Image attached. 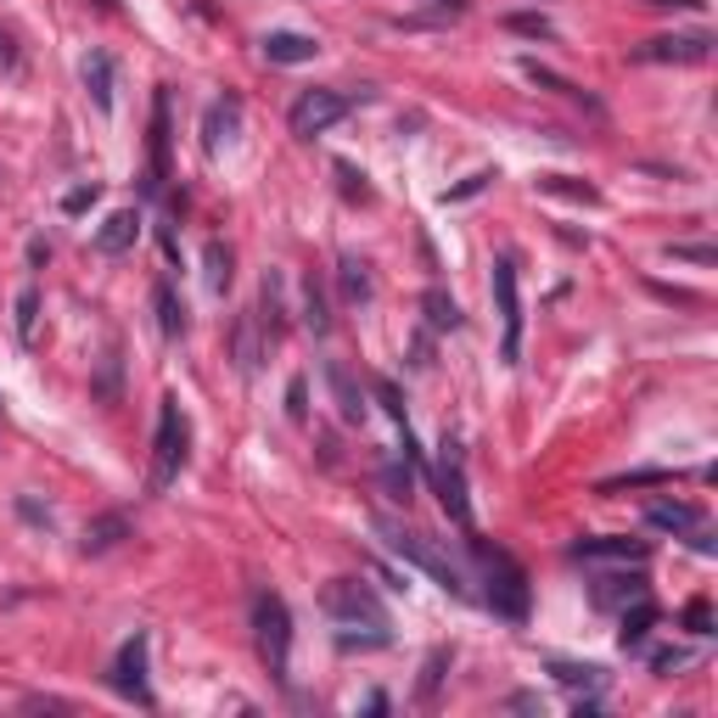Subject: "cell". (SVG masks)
<instances>
[{
	"label": "cell",
	"mask_w": 718,
	"mask_h": 718,
	"mask_svg": "<svg viewBox=\"0 0 718 718\" xmlns=\"http://www.w3.org/2000/svg\"><path fill=\"white\" fill-rule=\"evenodd\" d=\"M376 399L387 405V415H394V421H399V427H410V421H405V399H399V387H394V382H387V376H376Z\"/></svg>",
	"instance_id": "8d00e7d4"
},
{
	"label": "cell",
	"mask_w": 718,
	"mask_h": 718,
	"mask_svg": "<svg viewBox=\"0 0 718 718\" xmlns=\"http://www.w3.org/2000/svg\"><path fill=\"white\" fill-rule=\"evenodd\" d=\"M382 483H387V495H394V500H410L415 495V472L410 466H387Z\"/></svg>",
	"instance_id": "836d02e7"
},
{
	"label": "cell",
	"mask_w": 718,
	"mask_h": 718,
	"mask_svg": "<svg viewBox=\"0 0 718 718\" xmlns=\"http://www.w3.org/2000/svg\"><path fill=\"white\" fill-rule=\"evenodd\" d=\"M674 258H684V265H713V247H702V242H674Z\"/></svg>",
	"instance_id": "7bdbcfd3"
},
{
	"label": "cell",
	"mask_w": 718,
	"mask_h": 718,
	"mask_svg": "<svg viewBox=\"0 0 718 718\" xmlns=\"http://www.w3.org/2000/svg\"><path fill=\"white\" fill-rule=\"evenodd\" d=\"M713 56V35H657L634 46V62H674V68H696Z\"/></svg>",
	"instance_id": "8fae6325"
},
{
	"label": "cell",
	"mask_w": 718,
	"mask_h": 718,
	"mask_svg": "<svg viewBox=\"0 0 718 718\" xmlns=\"http://www.w3.org/2000/svg\"><path fill=\"white\" fill-rule=\"evenodd\" d=\"M0 68H17V46H12V35H7V28H0Z\"/></svg>",
	"instance_id": "f6af8a7d"
},
{
	"label": "cell",
	"mask_w": 718,
	"mask_h": 718,
	"mask_svg": "<svg viewBox=\"0 0 718 718\" xmlns=\"http://www.w3.org/2000/svg\"><path fill=\"white\" fill-rule=\"evenodd\" d=\"M85 90H90V102L113 113V56L107 51H90L85 56Z\"/></svg>",
	"instance_id": "7402d4cb"
},
{
	"label": "cell",
	"mask_w": 718,
	"mask_h": 718,
	"mask_svg": "<svg viewBox=\"0 0 718 718\" xmlns=\"http://www.w3.org/2000/svg\"><path fill=\"white\" fill-rule=\"evenodd\" d=\"M376 534L387 539V550H394V556L399 562H410V567H421V573H427V578H438L444 584V590L449 595H466V578H461V567H454L449 556H444V550L427 539V534H415V528H405V522H376Z\"/></svg>",
	"instance_id": "277c9868"
},
{
	"label": "cell",
	"mask_w": 718,
	"mask_h": 718,
	"mask_svg": "<svg viewBox=\"0 0 718 718\" xmlns=\"http://www.w3.org/2000/svg\"><path fill=\"white\" fill-rule=\"evenodd\" d=\"M146 146H152V169H146V197H157L163 191V180H169V90H157L152 95V136H146Z\"/></svg>",
	"instance_id": "7c38bea8"
},
{
	"label": "cell",
	"mask_w": 718,
	"mask_h": 718,
	"mask_svg": "<svg viewBox=\"0 0 718 718\" xmlns=\"http://www.w3.org/2000/svg\"><path fill=\"white\" fill-rule=\"evenodd\" d=\"M421 309H427V325H433V332H461V320H466L461 304H454L444 286H433L427 298H421Z\"/></svg>",
	"instance_id": "d4e9b609"
},
{
	"label": "cell",
	"mask_w": 718,
	"mask_h": 718,
	"mask_svg": "<svg viewBox=\"0 0 718 718\" xmlns=\"http://www.w3.org/2000/svg\"><path fill=\"white\" fill-rule=\"evenodd\" d=\"M46 258H51V247L35 236V242H28V265H46Z\"/></svg>",
	"instance_id": "bcb514c9"
},
{
	"label": "cell",
	"mask_w": 718,
	"mask_h": 718,
	"mask_svg": "<svg viewBox=\"0 0 718 718\" xmlns=\"http://www.w3.org/2000/svg\"><path fill=\"white\" fill-rule=\"evenodd\" d=\"M691 663V651L684 645H668V651H657V657H651V674H674V668H684Z\"/></svg>",
	"instance_id": "ab89813d"
},
{
	"label": "cell",
	"mask_w": 718,
	"mask_h": 718,
	"mask_svg": "<svg viewBox=\"0 0 718 718\" xmlns=\"http://www.w3.org/2000/svg\"><path fill=\"white\" fill-rule=\"evenodd\" d=\"M590 595H595V606H629V601L645 595V578H640V567H634V578H629V567L624 573H601Z\"/></svg>",
	"instance_id": "ac0fdd59"
},
{
	"label": "cell",
	"mask_w": 718,
	"mask_h": 718,
	"mask_svg": "<svg viewBox=\"0 0 718 718\" xmlns=\"http://www.w3.org/2000/svg\"><path fill=\"white\" fill-rule=\"evenodd\" d=\"M185 454H191V421L180 410V399H163L157 405V433H152V472H146V495H163L180 466H185Z\"/></svg>",
	"instance_id": "7a4b0ae2"
},
{
	"label": "cell",
	"mask_w": 718,
	"mask_h": 718,
	"mask_svg": "<svg viewBox=\"0 0 718 718\" xmlns=\"http://www.w3.org/2000/svg\"><path fill=\"white\" fill-rule=\"evenodd\" d=\"M337 180H343L348 203H371V185H366V175H354V163H337Z\"/></svg>",
	"instance_id": "d6a6232c"
},
{
	"label": "cell",
	"mask_w": 718,
	"mask_h": 718,
	"mask_svg": "<svg viewBox=\"0 0 718 718\" xmlns=\"http://www.w3.org/2000/svg\"><path fill=\"white\" fill-rule=\"evenodd\" d=\"M17 511H23L28 522H35V528H51V522H56V516H51V505H40L35 495H17Z\"/></svg>",
	"instance_id": "b9f144b4"
},
{
	"label": "cell",
	"mask_w": 718,
	"mask_h": 718,
	"mask_svg": "<svg viewBox=\"0 0 718 718\" xmlns=\"http://www.w3.org/2000/svg\"><path fill=\"white\" fill-rule=\"evenodd\" d=\"M488 180H495V169H477L472 180H461V185H454V191H444V203H466V197H477V191H483Z\"/></svg>",
	"instance_id": "74e56055"
},
{
	"label": "cell",
	"mask_w": 718,
	"mask_h": 718,
	"mask_svg": "<svg viewBox=\"0 0 718 718\" xmlns=\"http://www.w3.org/2000/svg\"><path fill=\"white\" fill-rule=\"evenodd\" d=\"M35 315H40V286L28 281V286L17 292V337H23V343L35 337Z\"/></svg>",
	"instance_id": "f546056e"
},
{
	"label": "cell",
	"mask_w": 718,
	"mask_h": 718,
	"mask_svg": "<svg viewBox=\"0 0 718 718\" xmlns=\"http://www.w3.org/2000/svg\"><path fill=\"white\" fill-rule=\"evenodd\" d=\"M107 684L118 696H129V702H141V707H152L157 696H152V684H146V634H129L124 645H118V657H113V674H107Z\"/></svg>",
	"instance_id": "9c48e42d"
},
{
	"label": "cell",
	"mask_w": 718,
	"mask_h": 718,
	"mask_svg": "<svg viewBox=\"0 0 718 718\" xmlns=\"http://www.w3.org/2000/svg\"><path fill=\"white\" fill-rule=\"evenodd\" d=\"M522 74H528L534 85H544V90H562V95H573V102H584V90H578V85H567L562 74H550V68H539V62H522Z\"/></svg>",
	"instance_id": "1f68e13d"
},
{
	"label": "cell",
	"mask_w": 718,
	"mask_h": 718,
	"mask_svg": "<svg viewBox=\"0 0 718 718\" xmlns=\"http://www.w3.org/2000/svg\"><path fill=\"white\" fill-rule=\"evenodd\" d=\"M304 325H309V332H332V315H325V292H320L315 275L304 281Z\"/></svg>",
	"instance_id": "83f0119b"
},
{
	"label": "cell",
	"mask_w": 718,
	"mask_h": 718,
	"mask_svg": "<svg viewBox=\"0 0 718 718\" xmlns=\"http://www.w3.org/2000/svg\"><path fill=\"white\" fill-rule=\"evenodd\" d=\"M325 382H332V399H337L343 421H366V399H359V387H354L343 359H325Z\"/></svg>",
	"instance_id": "ffe728a7"
},
{
	"label": "cell",
	"mask_w": 718,
	"mask_h": 718,
	"mask_svg": "<svg viewBox=\"0 0 718 718\" xmlns=\"http://www.w3.org/2000/svg\"><path fill=\"white\" fill-rule=\"evenodd\" d=\"M118 539H129V516H118V511H107V516H95V522H90V528H85V539H79V550H85V556H107V550H113Z\"/></svg>",
	"instance_id": "d6986e66"
},
{
	"label": "cell",
	"mask_w": 718,
	"mask_h": 718,
	"mask_svg": "<svg viewBox=\"0 0 718 718\" xmlns=\"http://www.w3.org/2000/svg\"><path fill=\"white\" fill-rule=\"evenodd\" d=\"M550 674H556L562 684H573V691H578V684H584V691H601V684H606V668H595V663H550Z\"/></svg>",
	"instance_id": "4316f807"
},
{
	"label": "cell",
	"mask_w": 718,
	"mask_h": 718,
	"mask_svg": "<svg viewBox=\"0 0 718 718\" xmlns=\"http://www.w3.org/2000/svg\"><path fill=\"white\" fill-rule=\"evenodd\" d=\"M472 550H477V562H483V584H488V606H495L500 617H511V624H522L528 617V573H522V562L511 556V550H500V544H483V539H472Z\"/></svg>",
	"instance_id": "6da1fadb"
},
{
	"label": "cell",
	"mask_w": 718,
	"mask_h": 718,
	"mask_svg": "<svg viewBox=\"0 0 718 718\" xmlns=\"http://www.w3.org/2000/svg\"><path fill=\"white\" fill-rule=\"evenodd\" d=\"M684 629H691V634H713V606L691 601V606H684Z\"/></svg>",
	"instance_id": "f35d334b"
},
{
	"label": "cell",
	"mask_w": 718,
	"mask_h": 718,
	"mask_svg": "<svg viewBox=\"0 0 718 718\" xmlns=\"http://www.w3.org/2000/svg\"><path fill=\"white\" fill-rule=\"evenodd\" d=\"M444 663H449V651H433L427 657V674H421V702H427L438 691V679H444Z\"/></svg>",
	"instance_id": "60d3db41"
},
{
	"label": "cell",
	"mask_w": 718,
	"mask_h": 718,
	"mask_svg": "<svg viewBox=\"0 0 718 718\" xmlns=\"http://www.w3.org/2000/svg\"><path fill=\"white\" fill-rule=\"evenodd\" d=\"M651 7H702V0H651Z\"/></svg>",
	"instance_id": "7dc6e473"
},
{
	"label": "cell",
	"mask_w": 718,
	"mask_h": 718,
	"mask_svg": "<svg viewBox=\"0 0 718 718\" xmlns=\"http://www.w3.org/2000/svg\"><path fill=\"white\" fill-rule=\"evenodd\" d=\"M337 286H343L348 304H371V265H366V258H354V253H343L337 258Z\"/></svg>",
	"instance_id": "603a6c76"
},
{
	"label": "cell",
	"mask_w": 718,
	"mask_h": 718,
	"mask_svg": "<svg viewBox=\"0 0 718 718\" xmlns=\"http://www.w3.org/2000/svg\"><path fill=\"white\" fill-rule=\"evenodd\" d=\"M348 107H354V95H348V90H325V85H315V90H304L298 102H292L286 124H292V136L315 141V136H325V129H332L337 118H348Z\"/></svg>",
	"instance_id": "8992f818"
},
{
	"label": "cell",
	"mask_w": 718,
	"mask_h": 718,
	"mask_svg": "<svg viewBox=\"0 0 718 718\" xmlns=\"http://www.w3.org/2000/svg\"><path fill=\"white\" fill-rule=\"evenodd\" d=\"M427 17H466V0H421Z\"/></svg>",
	"instance_id": "ee69618b"
},
{
	"label": "cell",
	"mask_w": 718,
	"mask_h": 718,
	"mask_svg": "<svg viewBox=\"0 0 718 718\" xmlns=\"http://www.w3.org/2000/svg\"><path fill=\"white\" fill-rule=\"evenodd\" d=\"M253 640H258V657H265V668H270V679L275 684H286L292 674V612H286V601L275 595V590H258L253 595Z\"/></svg>",
	"instance_id": "3957f363"
},
{
	"label": "cell",
	"mask_w": 718,
	"mask_h": 718,
	"mask_svg": "<svg viewBox=\"0 0 718 718\" xmlns=\"http://www.w3.org/2000/svg\"><path fill=\"white\" fill-rule=\"evenodd\" d=\"M152 309H157V332L169 337V343H180L191 320H185V304H180V292H175L169 281H157V286H152Z\"/></svg>",
	"instance_id": "e0dca14e"
},
{
	"label": "cell",
	"mask_w": 718,
	"mask_h": 718,
	"mask_svg": "<svg viewBox=\"0 0 718 718\" xmlns=\"http://www.w3.org/2000/svg\"><path fill=\"white\" fill-rule=\"evenodd\" d=\"M231 348H236V371L253 376L258 371V354H265L270 343L258 337V315H236V332H231Z\"/></svg>",
	"instance_id": "44dd1931"
},
{
	"label": "cell",
	"mask_w": 718,
	"mask_h": 718,
	"mask_svg": "<svg viewBox=\"0 0 718 718\" xmlns=\"http://www.w3.org/2000/svg\"><path fill=\"white\" fill-rule=\"evenodd\" d=\"M136 236H141V214H136V208H118V214H107L102 231H95V253L118 258V253L136 247Z\"/></svg>",
	"instance_id": "9a60e30c"
},
{
	"label": "cell",
	"mask_w": 718,
	"mask_h": 718,
	"mask_svg": "<svg viewBox=\"0 0 718 718\" xmlns=\"http://www.w3.org/2000/svg\"><path fill=\"white\" fill-rule=\"evenodd\" d=\"M438 449H444V454H438V472H433V483H438V500H444V511H449V522H461V528H472V500H466V472H461V444H454V438H444Z\"/></svg>",
	"instance_id": "30bf717a"
},
{
	"label": "cell",
	"mask_w": 718,
	"mask_h": 718,
	"mask_svg": "<svg viewBox=\"0 0 718 718\" xmlns=\"http://www.w3.org/2000/svg\"><path fill=\"white\" fill-rule=\"evenodd\" d=\"M203 265H208V270H203V275H208V292H225V286H231V281H236V270H231V265H236V258H231V247H225V242H208V253H203Z\"/></svg>",
	"instance_id": "484cf974"
},
{
	"label": "cell",
	"mask_w": 718,
	"mask_h": 718,
	"mask_svg": "<svg viewBox=\"0 0 718 718\" xmlns=\"http://www.w3.org/2000/svg\"><path fill=\"white\" fill-rule=\"evenodd\" d=\"M320 606L332 612L343 629H359V624H366V629H382V634H387V612H382V601L371 595V584H359V578H332V584L320 590Z\"/></svg>",
	"instance_id": "5b68a950"
},
{
	"label": "cell",
	"mask_w": 718,
	"mask_h": 718,
	"mask_svg": "<svg viewBox=\"0 0 718 718\" xmlns=\"http://www.w3.org/2000/svg\"><path fill=\"white\" fill-rule=\"evenodd\" d=\"M236 129H242V102H236V95H219V102L203 113V152L219 157L225 146L236 141Z\"/></svg>",
	"instance_id": "4fadbf2b"
},
{
	"label": "cell",
	"mask_w": 718,
	"mask_h": 718,
	"mask_svg": "<svg viewBox=\"0 0 718 718\" xmlns=\"http://www.w3.org/2000/svg\"><path fill=\"white\" fill-rule=\"evenodd\" d=\"M573 562L584 567H645L651 562V544L645 539H617V534H601V539H578L567 550Z\"/></svg>",
	"instance_id": "ba28073f"
},
{
	"label": "cell",
	"mask_w": 718,
	"mask_h": 718,
	"mask_svg": "<svg viewBox=\"0 0 718 718\" xmlns=\"http://www.w3.org/2000/svg\"><path fill=\"white\" fill-rule=\"evenodd\" d=\"M495 304H500V325H505L500 359L516 366V359H522V292H516V265H511V258H495Z\"/></svg>",
	"instance_id": "52a82bcc"
},
{
	"label": "cell",
	"mask_w": 718,
	"mask_h": 718,
	"mask_svg": "<svg viewBox=\"0 0 718 718\" xmlns=\"http://www.w3.org/2000/svg\"><path fill=\"white\" fill-rule=\"evenodd\" d=\"M95 197H102V185H74V191H62V214H85Z\"/></svg>",
	"instance_id": "e575fe53"
},
{
	"label": "cell",
	"mask_w": 718,
	"mask_h": 718,
	"mask_svg": "<svg viewBox=\"0 0 718 718\" xmlns=\"http://www.w3.org/2000/svg\"><path fill=\"white\" fill-rule=\"evenodd\" d=\"M505 28H511V35H528V40H556L550 17H539V12H511V17H505Z\"/></svg>",
	"instance_id": "f1b7e54d"
},
{
	"label": "cell",
	"mask_w": 718,
	"mask_h": 718,
	"mask_svg": "<svg viewBox=\"0 0 718 718\" xmlns=\"http://www.w3.org/2000/svg\"><path fill=\"white\" fill-rule=\"evenodd\" d=\"M286 415L309 421V387H304V376H292V387H286Z\"/></svg>",
	"instance_id": "d590c367"
},
{
	"label": "cell",
	"mask_w": 718,
	"mask_h": 718,
	"mask_svg": "<svg viewBox=\"0 0 718 718\" xmlns=\"http://www.w3.org/2000/svg\"><path fill=\"white\" fill-rule=\"evenodd\" d=\"M539 185H544V191H556V197H573V203H601V191H595V185H578V180H567V175H544Z\"/></svg>",
	"instance_id": "4dcf8cb0"
},
{
	"label": "cell",
	"mask_w": 718,
	"mask_h": 718,
	"mask_svg": "<svg viewBox=\"0 0 718 718\" xmlns=\"http://www.w3.org/2000/svg\"><path fill=\"white\" fill-rule=\"evenodd\" d=\"M258 46H265V62H275V68H298V62H315L320 56V40L315 35H298V28H270Z\"/></svg>",
	"instance_id": "5bb4252c"
},
{
	"label": "cell",
	"mask_w": 718,
	"mask_h": 718,
	"mask_svg": "<svg viewBox=\"0 0 718 718\" xmlns=\"http://www.w3.org/2000/svg\"><path fill=\"white\" fill-rule=\"evenodd\" d=\"M657 629V606H651L645 595L640 601H629L624 606V629H617V640H624V651H634V645H645V634Z\"/></svg>",
	"instance_id": "cb8c5ba5"
},
{
	"label": "cell",
	"mask_w": 718,
	"mask_h": 718,
	"mask_svg": "<svg viewBox=\"0 0 718 718\" xmlns=\"http://www.w3.org/2000/svg\"><path fill=\"white\" fill-rule=\"evenodd\" d=\"M645 522H651V528H663V534H691V528H702V511L691 500H651Z\"/></svg>",
	"instance_id": "2e32d148"
}]
</instances>
